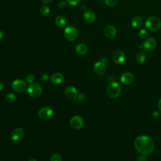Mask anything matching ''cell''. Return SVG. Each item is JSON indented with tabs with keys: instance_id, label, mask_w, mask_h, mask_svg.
Returning a JSON list of instances; mask_svg holds the SVG:
<instances>
[{
	"instance_id": "ba28073f",
	"label": "cell",
	"mask_w": 161,
	"mask_h": 161,
	"mask_svg": "<svg viewBox=\"0 0 161 161\" xmlns=\"http://www.w3.org/2000/svg\"><path fill=\"white\" fill-rule=\"evenodd\" d=\"M70 124L72 128H73L74 129L79 130L83 127L84 120L79 116H74L71 118L70 121Z\"/></svg>"
},
{
	"instance_id": "603a6c76",
	"label": "cell",
	"mask_w": 161,
	"mask_h": 161,
	"mask_svg": "<svg viewBox=\"0 0 161 161\" xmlns=\"http://www.w3.org/2000/svg\"><path fill=\"white\" fill-rule=\"evenodd\" d=\"M15 96L13 93H9L5 97V100L8 103H13L15 101Z\"/></svg>"
},
{
	"instance_id": "4dcf8cb0",
	"label": "cell",
	"mask_w": 161,
	"mask_h": 161,
	"mask_svg": "<svg viewBox=\"0 0 161 161\" xmlns=\"http://www.w3.org/2000/svg\"><path fill=\"white\" fill-rule=\"evenodd\" d=\"M41 79H42V81H44V82H47L48 80H49V75L47 74H44L42 75Z\"/></svg>"
},
{
	"instance_id": "3957f363",
	"label": "cell",
	"mask_w": 161,
	"mask_h": 161,
	"mask_svg": "<svg viewBox=\"0 0 161 161\" xmlns=\"http://www.w3.org/2000/svg\"><path fill=\"white\" fill-rule=\"evenodd\" d=\"M145 27L152 32L158 31L161 28V21L155 17H150L145 22Z\"/></svg>"
},
{
	"instance_id": "4316f807",
	"label": "cell",
	"mask_w": 161,
	"mask_h": 161,
	"mask_svg": "<svg viewBox=\"0 0 161 161\" xmlns=\"http://www.w3.org/2000/svg\"><path fill=\"white\" fill-rule=\"evenodd\" d=\"M50 161H62L61 156L59 153H54L50 158Z\"/></svg>"
},
{
	"instance_id": "d6a6232c",
	"label": "cell",
	"mask_w": 161,
	"mask_h": 161,
	"mask_svg": "<svg viewBox=\"0 0 161 161\" xmlns=\"http://www.w3.org/2000/svg\"><path fill=\"white\" fill-rule=\"evenodd\" d=\"M160 114L158 112H154L153 113V117L155 119L158 118L160 117Z\"/></svg>"
},
{
	"instance_id": "484cf974",
	"label": "cell",
	"mask_w": 161,
	"mask_h": 161,
	"mask_svg": "<svg viewBox=\"0 0 161 161\" xmlns=\"http://www.w3.org/2000/svg\"><path fill=\"white\" fill-rule=\"evenodd\" d=\"M35 80V76L34 75H33L32 74H28L27 76H26V81L28 83H34Z\"/></svg>"
},
{
	"instance_id": "7402d4cb",
	"label": "cell",
	"mask_w": 161,
	"mask_h": 161,
	"mask_svg": "<svg viewBox=\"0 0 161 161\" xmlns=\"http://www.w3.org/2000/svg\"><path fill=\"white\" fill-rule=\"evenodd\" d=\"M40 13H42V15H48L50 12V7L48 6V5H42L41 7H40Z\"/></svg>"
},
{
	"instance_id": "ac0fdd59",
	"label": "cell",
	"mask_w": 161,
	"mask_h": 161,
	"mask_svg": "<svg viewBox=\"0 0 161 161\" xmlns=\"http://www.w3.org/2000/svg\"><path fill=\"white\" fill-rule=\"evenodd\" d=\"M55 25L60 29H64L67 26V20L62 15H59L55 18Z\"/></svg>"
},
{
	"instance_id": "30bf717a",
	"label": "cell",
	"mask_w": 161,
	"mask_h": 161,
	"mask_svg": "<svg viewBox=\"0 0 161 161\" xmlns=\"http://www.w3.org/2000/svg\"><path fill=\"white\" fill-rule=\"evenodd\" d=\"M54 112L50 107L42 108L39 112V116L42 120H48L52 117Z\"/></svg>"
},
{
	"instance_id": "8fae6325",
	"label": "cell",
	"mask_w": 161,
	"mask_h": 161,
	"mask_svg": "<svg viewBox=\"0 0 161 161\" xmlns=\"http://www.w3.org/2000/svg\"><path fill=\"white\" fill-rule=\"evenodd\" d=\"M65 95L69 100H75L78 96L77 90L72 86H69L65 90Z\"/></svg>"
},
{
	"instance_id": "83f0119b",
	"label": "cell",
	"mask_w": 161,
	"mask_h": 161,
	"mask_svg": "<svg viewBox=\"0 0 161 161\" xmlns=\"http://www.w3.org/2000/svg\"><path fill=\"white\" fill-rule=\"evenodd\" d=\"M80 2V0H67V2L68 5L71 7H75L77 6Z\"/></svg>"
},
{
	"instance_id": "9a60e30c",
	"label": "cell",
	"mask_w": 161,
	"mask_h": 161,
	"mask_svg": "<svg viewBox=\"0 0 161 161\" xmlns=\"http://www.w3.org/2000/svg\"><path fill=\"white\" fill-rule=\"evenodd\" d=\"M113 59L115 63L117 64H122L125 61L126 56L122 50H117L114 53Z\"/></svg>"
},
{
	"instance_id": "4fadbf2b",
	"label": "cell",
	"mask_w": 161,
	"mask_h": 161,
	"mask_svg": "<svg viewBox=\"0 0 161 161\" xmlns=\"http://www.w3.org/2000/svg\"><path fill=\"white\" fill-rule=\"evenodd\" d=\"M133 79L134 77L132 73L130 72H126L122 75L120 77V81L123 85H129L133 83Z\"/></svg>"
},
{
	"instance_id": "74e56055",
	"label": "cell",
	"mask_w": 161,
	"mask_h": 161,
	"mask_svg": "<svg viewBox=\"0 0 161 161\" xmlns=\"http://www.w3.org/2000/svg\"><path fill=\"white\" fill-rule=\"evenodd\" d=\"M29 161H37L36 159H34V158H32V159H30V160H29Z\"/></svg>"
},
{
	"instance_id": "277c9868",
	"label": "cell",
	"mask_w": 161,
	"mask_h": 161,
	"mask_svg": "<svg viewBox=\"0 0 161 161\" xmlns=\"http://www.w3.org/2000/svg\"><path fill=\"white\" fill-rule=\"evenodd\" d=\"M64 34L65 39L69 42H74L76 40L79 35V32L77 28L72 25L66 27Z\"/></svg>"
},
{
	"instance_id": "7c38bea8",
	"label": "cell",
	"mask_w": 161,
	"mask_h": 161,
	"mask_svg": "<svg viewBox=\"0 0 161 161\" xmlns=\"http://www.w3.org/2000/svg\"><path fill=\"white\" fill-rule=\"evenodd\" d=\"M104 34L108 39H114L117 34V29L113 25H108L105 27Z\"/></svg>"
},
{
	"instance_id": "9c48e42d",
	"label": "cell",
	"mask_w": 161,
	"mask_h": 161,
	"mask_svg": "<svg viewBox=\"0 0 161 161\" xmlns=\"http://www.w3.org/2000/svg\"><path fill=\"white\" fill-rule=\"evenodd\" d=\"M94 70L95 72L98 75H103L106 71V64L102 60L98 61L95 63L94 65Z\"/></svg>"
},
{
	"instance_id": "8992f818",
	"label": "cell",
	"mask_w": 161,
	"mask_h": 161,
	"mask_svg": "<svg viewBox=\"0 0 161 161\" xmlns=\"http://www.w3.org/2000/svg\"><path fill=\"white\" fill-rule=\"evenodd\" d=\"M157 46V42L154 38H148L146 39L143 44L140 45L139 48L142 49L144 51L150 52L155 49Z\"/></svg>"
},
{
	"instance_id": "cb8c5ba5",
	"label": "cell",
	"mask_w": 161,
	"mask_h": 161,
	"mask_svg": "<svg viewBox=\"0 0 161 161\" xmlns=\"http://www.w3.org/2000/svg\"><path fill=\"white\" fill-rule=\"evenodd\" d=\"M148 32L145 29H142L138 32V37L141 39H145L148 37Z\"/></svg>"
},
{
	"instance_id": "6da1fadb",
	"label": "cell",
	"mask_w": 161,
	"mask_h": 161,
	"mask_svg": "<svg viewBox=\"0 0 161 161\" xmlns=\"http://www.w3.org/2000/svg\"><path fill=\"white\" fill-rule=\"evenodd\" d=\"M134 147L139 153L147 156L153 152L155 144L153 140L148 136L141 135L135 139Z\"/></svg>"
},
{
	"instance_id": "52a82bcc",
	"label": "cell",
	"mask_w": 161,
	"mask_h": 161,
	"mask_svg": "<svg viewBox=\"0 0 161 161\" xmlns=\"http://www.w3.org/2000/svg\"><path fill=\"white\" fill-rule=\"evenodd\" d=\"M12 88L14 91L17 92H23L27 88V83L23 80L17 79L13 82Z\"/></svg>"
},
{
	"instance_id": "5bb4252c",
	"label": "cell",
	"mask_w": 161,
	"mask_h": 161,
	"mask_svg": "<svg viewBox=\"0 0 161 161\" xmlns=\"http://www.w3.org/2000/svg\"><path fill=\"white\" fill-rule=\"evenodd\" d=\"M23 136H24V130L21 128H17L12 132L11 135V138L13 142H17L20 141L23 138Z\"/></svg>"
},
{
	"instance_id": "8d00e7d4",
	"label": "cell",
	"mask_w": 161,
	"mask_h": 161,
	"mask_svg": "<svg viewBox=\"0 0 161 161\" xmlns=\"http://www.w3.org/2000/svg\"><path fill=\"white\" fill-rule=\"evenodd\" d=\"M3 37H4V33L2 31L0 30V40L3 39Z\"/></svg>"
},
{
	"instance_id": "e0dca14e",
	"label": "cell",
	"mask_w": 161,
	"mask_h": 161,
	"mask_svg": "<svg viewBox=\"0 0 161 161\" xmlns=\"http://www.w3.org/2000/svg\"><path fill=\"white\" fill-rule=\"evenodd\" d=\"M84 20L88 23H94L96 20V14L91 11H86L83 15Z\"/></svg>"
},
{
	"instance_id": "d590c367",
	"label": "cell",
	"mask_w": 161,
	"mask_h": 161,
	"mask_svg": "<svg viewBox=\"0 0 161 161\" xmlns=\"http://www.w3.org/2000/svg\"><path fill=\"white\" fill-rule=\"evenodd\" d=\"M158 108L159 111L161 112V98L159 100L158 103Z\"/></svg>"
},
{
	"instance_id": "d4e9b609",
	"label": "cell",
	"mask_w": 161,
	"mask_h": 161,
	"mask_svg": "<svg viewBox=\"0 0 161 161\" xmlns=\"http://www.w3.org/2000/svg\"><path fill=\"white\" fill-rule=\"evenodd\" d=\"M118 0H104L105 4L109 7H115L117 5Z\"/></svg>"
},
{
	"instance_id": "f1b7e54d",
	"label": "cell",
	"mask_w": 161,
	"mask_h": 161,
	"mask_svg": "<svg viewBox=\"0 0 161 161\" xmlns=\"http://www.w3.org/2000/svg\"><path fill=\"white\" fill-rule=\"evenodd\" d=\"M67 2H64V1H61L58 4V7L61 9V10H64L67 7Z\"/></svg>"
},
{
	"instance_id": "d6986e66",
	"label": "cell",
	"mask_w": 161,
	"mask_h": 161,
	"mask_svg": "<svg viewBox=\"0 0 161 161\" xmlns=\"http://www.w3.org/2000/svg\"><path fill=\"white\" fill-rule=\"evenodd\" d=\"M88 50V46L85 44H79L75 47V52L79 55H85Z\"/></svg>"
},
{
	"instance_id": "e575fe53",
	"label": "cell",
	"mask_w": 161,
	"mask_h": 161,
	"mask_svg": "<svg viewBox=\"0 0 161 161\" xmlns=\"http://www.w3.org/2000/svg\"><path fill=\"white\" fill-rule=\"evenodd\" d=\"M4 88H5V85H4V83H2V82H0V91L3 90L4 89Z\"/></svg>"
},
{
	"instance_id": "2e32d148",
	"label": "cell",
	"mask_w": 161,
	"mask_h": 161,
	"mask_svg": "<svg viewBox=\"0 0 161 161\" xmlns=\"http://www.w3.org/2000/svg\"><path fill=\"white\" fill-rule=\"evenodd\" d=\"M64 79V77L62 74L60 72H56L52 75L50 77L51 82L54 85H60L61 84Z\"/></svg>"
},
{
	"instance_id": "44dd1931",
	"label": "cell",
	"mask_w": 161,
	"mask_h": 161,
	"mask_svg": "<svg viewBox=\"0 0 161 161\" xmlns=\"http://www.w3.org/2000/svg\"><path fill=\"white\" fill-rule=\"evenodd\" d=\"M135 59H136V61L139 64L143 63L146 59V54H145L144 52L140 51L137 53V54L136 55Z\"/></svg>"
},
{
	"instance_id": "ffe728a7",
	"label": "cell",
	"mask_w": 161,
	"mask_h": 161,
	"mask_svg": "<svg viewBox=\"0 0 161 161\" xmlns=\"http://www.w3.org/2000/svg\"><path fill=\"white\" fill-rule=\"evenodd\" d=\"M143 23V20L140 16H135L132 20V26L133 28H139Z\"/></svg>"
},
{
	"instance_id": "5b68a950",
	"label": "cell",
	"mask_w": 161,
	"mask_h": 161,
	"mask_svg": "<svg viewBox=\"0 0 161 161\" xmlns=\"http://www.w3.org/2000/svg\"><path fill=\"white\" fill-rule=\"evenodd\" d=\"M27 91L29 95L34 98H37L40 97L42 93V87L39 84L36 83H32L30 84Z\"/></svg>"
},
{
	"instance_id": "1f68e13d",
	"label": "cell",
	"mask_w": 161,
	"mask_h": 161,
	"mask_svg": "<svg viewBox=\"0 0 161 161\" xmlns=\"http://www.w3.org/2000/svg\"><path fill=\"white\" fill-rule=\"evenodd\" d=\"M136 161H147V158L145 155H141L140 156H139L138 157V158L137 159Z\"/></svg>"
},
{
	"instance_id": "f546056e",
	"label": "cell",
	"mask_w": 161,
	"mask_h": 161,
	"mask_svg": "<svg viewBox=\"0 0 161 161\" xmlns=\"http://www.w3.org/2000/svg\"><path fill=\"white\" fill-rule=\"evenodd\" d=\"M85 99V95L83 93H80L79 95H78L77 97V101H79V102H81L83 101H84Z\"/></svg>"
},
{
	"instance_id": "836d02e7",
	"label": "cell",
	"mask_w": 161,
	"mask_h": 161,
	"mask_svg": "<svg viewBox=\"0 0 161 161\" xmlns=\"http://www.w3.org/2000/svg\"><path fill=\"white\" fill-rule=\"evenodd\" d=\"M54 0H42V2L45 4H49L52 3Z\"/></svg>"
},
{
	"instance_id": "7a4b0ae2",
	"label": "cell",
	"mask_w": 161,
	"mask_h": 161,
	"mask_svg": "<svg viewBox=\"0 0 161 161\" xmlns=\"http://www.w3.org/2000/svg\"><path fill=\"white\" fill-rule=\"evenodd\" d=\"M122 91V88L120 85L117 82H112L107 88V95L112 99L118 98Z\"/></svg>"
}]
</instances>
